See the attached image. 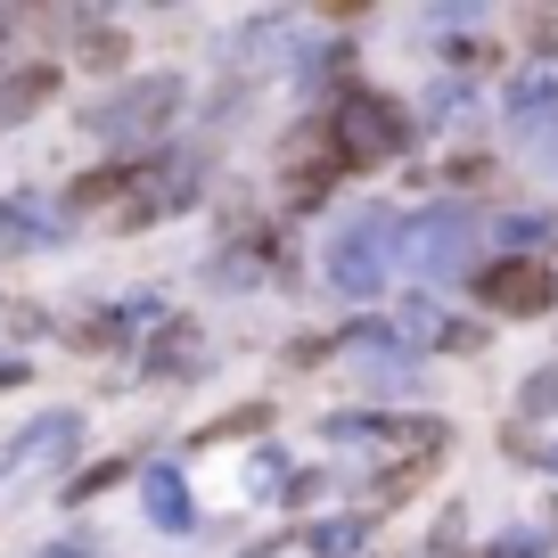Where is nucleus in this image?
Masks as SVG:
<instances>
[{
	"label": "nucleus",
	"instance_id": "6",
	"mask_svg": "<svg viewBox=\"0 0 558 558\" xmlns=\"http://www.w3.org/2000/svg\"><path fill=\"white\" fill-rule=\"evenodd\" d=\"M132 165H107V173H83V181H74V206H116V197L123 190H132Z\"/></svg>",
	"mask_w": 558,
	"mask_h": 558
},
{
	"label": "nucleus",
	"instance_id": "4",
	"mask_svg": "<svg viewBox=\"0 0 558 558\" xmlns=\"http://www.w3.org/2000/svg\"><path fill=\"white\" fill-rule=\"evenodd\" d=\"M140 493H148V518L165 525V534H190V485H181L173 469H140Z\"/></svg>",
	"mask_w": 558,
	"mask_h": 558
},
{
	"label": "nucleus",
	"instance_id": "11",
	"mask_svg": "<svg viewBox=\"0 0 558 558\" xmlns=\"http://www.w3.org/2000/svg\"><path fill=\"white\" fill-rule=\"evenodd\" d=\"M525 34H534L542 50H558V17H525Z\"/></svg>",
	"mask_w": 558,
	"mask_h": 558
},
{
	"label": "nucleus",
	"instance_id": "3",
	"mask_svg": "<svg viewBox=\"0 0 558 558\" xmlns=\"http://www.w3.org/2000/svg\"><path fill=\"white\" fill-rule=\"evenodd\" d=\"M476 296H485L493 313H509V320H534V313H550L558 271H550V263H534V255H501V263L476 271Z\"/></svg>",
	"mask_w": 558,
	"mask_h": 558
},
{
	"label": "nucleus",
	"instance_id": "8",
	"mask_svg": "<svg viewBox=\"0 0 558 558\" xmlns=\"http://www.w3.org/2000/svg\"><path fill=\"white\" fill-rule=\"evenodd\" d=\"M123 476H132L123 460H99V469H83V476L66 485V501H99V493H107V485H123Z\"/></svg>",
	"mask_w": 558,
	"mask_h": 558
},
{
	"label": "nucleus",
	"instance_id": "9",
	"mask_svg": "<svg viewBox=\"0 0 558 558\" xmlns=\"http://www.w3.org/2000/svg\"><path fill=\"white\" fill-rule=\"evenodd\" d=\"M173 362H181V369L197 362V337H190V329H165L157 345H148V369H173Z\"/></svg>",
	"mask_w": 558,
	"mask_h": 558
},
{
	"label": "nucleus",
	"instance_id": "7",
	"mask_svg": "<svg viewBox=\"0 0 558 558\" xmlns=\"http://www.w3.org/2000/svg\"><path fill=\"white\" fill-rule=\"evenodd\" d=\"M83 66L90 74H116L123 66V34H116V25H83Z\"/></svg>",
	"mask_w": 558,
	"mask_h": 558
},
{
	"label": "nucleus",
	"instance_id": "2",
	"mask_svg": "<svg viewBox=\"0 0 558 558\" xmlns=\"http://www.w3.org/2000/svg\"><path fill=\"white\" fill-rule=\"evenodd\" d=\"M173 107H181V83L173 74H148V83H123L116 99L90 107V132L99 140H148L157 123H173Z\"/></svg>",
	"mask_w": 558,
	"mask_h": 558
},
{
	"label": "nucleus",
	"instance_id": "1",
	"mask_svg": "<svg viewBox=\"0 0 558 558\" xmlns=\"http://www.w3.org/2000/svg\"><path fill=\"white\" fill-rule=\"evenodd\" d=\"M329 140H337V157H345V165H386V157H402L411 123H402V107L386 99V90H345Z\"/></svg>",
	"mask_w": 558,
	"mask_h": 558
},
{
	"label": "nucleus",
	"instance_id": "5",
	"mask_svg": "<svg viewBox=\"0 0 558 558\" xmlns=\"http://www.w3.org/2000/svg\"><path fill=\"white\" fill-rule=\"evenodd\" d=\"M50 90H58V74H50V66H25L17 83L0 90V123H25L34 107H50Z\"/></svg>",
	"mask_w": 558,
	"mask_h": 558
},
{
	"label": "nucleus",
	"instance_id": "10",
	"mask_svg": "<svg viewBox=\"0 0 558 558\" xmlns=\"http://www.w3.org/2000/svg\"><path fill=\"white\" fill-rule=\"evenodd\" d=\"M353 542H362V525H320L313 550H353Z\"/></svg>",
	"mask_w": 558,
	"mask_h": 558
},
{
	"label": "nucleus",
	"instance_id": "12",
	"mask_svg": "<svg viewBox=\"0 0 558 558\" xmlns=\"http://www.w3.org/2000/svg\"><path fill=\"white\" fill-rule=\"evenodd\" d=\"M41 558H83V550H41Z\"/></svg>",
	"mask_w": 558,
	"mask_h": 558
}]
</instances>
